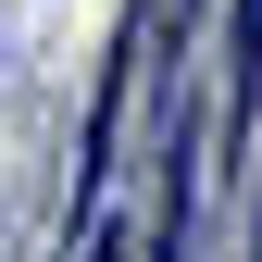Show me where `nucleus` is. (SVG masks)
I'll list each match as a JSON object with an SVG mask.
<instances>
[{"instance_id":"nucleus-1","label":"nucleus","mask_w":262,"mask_h":262,"mask_svg":"<svg viewBox=\"0 0 262 262\" xmlns=\"http://www.w3.org/2000/svg\"><path fill=\"white\" fill-rule=\"evenodd\" d=\"M225 113H262V0H237V62H225Z\"/></svg>"}]
</instances>
